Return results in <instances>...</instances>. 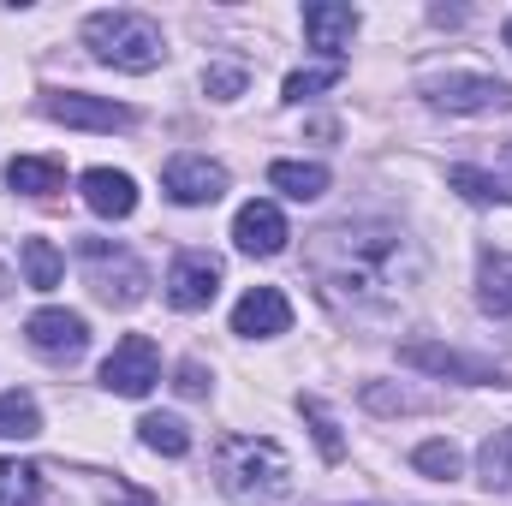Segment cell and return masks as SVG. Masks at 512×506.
Returning <instances> with one entry per match:
<instances>
[{
	"mask_svg": "<svg viewBox=\"0 0 512 506\" xmlns=\"http://www.w3.org/2000/svg\"><path fill=\"white\" fill-rule=\"evenodd\" d=\"M304 262H310L316 286L340 310H358V316H393L399 298H411L423 286V251L393 221L322 227V233H310Z\"/></svg>",
	"mask_w": 512,
	"mask_h": 506,
	"instance_id": "obj_1",
	"label": "cell"
},
{
	"mask_svg": "<svg viewBox=\"0 0 512 506\" xmlns=\"http://www.w3.org/2000/svg\"><path fill=\"white\" fill-rule=\"evenodd\" d=\"M215 471H221V489L239 506H268L292 489V459L268 435H227L215 447Z\"/></svg>",
	"mask_w": 512,
	"mask_h": 506,
	"instance_id": "obj_2",
	"label": "cell"
},
{
	"mask_svg": "<svg viewBox=\"0 0 512 506\" xmlns=\"http://www.w3.org/2000/svg\"><path fill=\"white\" fill-rule=\"evenodd\" d=\"M84 48H90L102 66H114V72H155L161 54H167L161 24L143 18V12H126V6L90 12V18H84Z\"/></svg>",
	"mask_w": 512,
	"mask_h": 506,
	"instance_id": "obj_3",
	"label": "cell"
},
{
	"mask_svg": "<svg viewBox=\"0 0 512 506\" xmlns=\"http://www.w3.org/2000/svg\"><path fill=\"white\" fill-rule=\"evenodd\" d=\"M78 256H84L90 292H96L102 304H120V310H126V304H137V298L149 292V268H143L131 251H120V245H108V239H84Z\"/></svg>",
	"mask_w": 512,
	"mask_h": 506,
	"instance_id": "obj_4",
	"label": "cell"
},
{
	"mask_svg": "<svg viewBox=\"0 0 512 506\" xmlns=\"http://www.w3.org/2000/svg\"><path fill=\"white\" fill-rule=\"evenodd\" d=\"M423 96L447 114H512V84L489 72H435L423 78Z\"/></svg>",
	"mask_w": 512,
	"mask_h": 506,
	"instance_id": "obj_5",
	"label": "cell"
},
{
	"mask_svg": "<svg viewBox=\"0 0 512 506\" xmlns=\"http://www.w3.org/2000/svg\"><path fill=\"white\" fill-rule=\"evenodd\" d=\"M42 114L54 126H78V131H131L137 114L126 102H108V96H84V90H54L42 96Z\"/></svg>",
	"mask_w": 512,
	"mask_h": 506,
	"instance_id": "obj_6",
	"label": "cell"
},
{
	"mask_svg": "<svg viewBox=\"0 0 512 506\" xmlns=\"http://www.w3.org/2000/svg\"><path fill=\"white\" fill-rule=\"evenodd\" d=\"M155 381H161V352L149 334H126L102 364V387H114L120 399H143Z\"/></svg>",
	"mask_w": 512,
	"mask_h": 506,
	"instance_id": "obj_7",
	"label": "cell"
},
{
	"mask_svg": "<svg viewBox=\"0 0 512 506\" xmlns=\"http://www.w3.org/2000/svg\"><path fill=\"white\" fill-rule=\"evenodd\" d=\"M161 191L185 209H203V203H221L227 197V167L209 161V155H173L161 167Z\"/></svg>",
	"mask_w": 512,
	"mask_h": 506,
	"instance_id": "obj_8",
	"label": "cell"
},
{
	"mask_svg": "<svg viewBox=\"0 0 512 506\" xmlns=\"http://www.w3.org/2000/svg\"><path fill=\"white\" fill-rule=\"evenodd\" d=\"M215 292H221V256L209 251L173 256V268H167V304L173 310H209Z\"/></svg>",
	"mask_w": 512,
	"mask_h": 506,
	"instance_id": "obj_9",
	"label": "cell"
},
{
	"mask_svg": "<svg viewBox=\"0 0 512 506\" xmlns=\"http://www.w3.org/2000/svg\"><path fill=\"white\" fill-rule=\"evenodd\" d=\"M286 328H292V304H286L280 286H251L233 304V334H245V340H274Z\"/></svg>",
	"mask_w": 512,
	"mask_h": 506,
	"instance_id": "obj_10",
	"label": "cell"
},
{
	"mask_svg": "<svg viewBox=\"0 0 512 506\" xmlns=\"http://www.w3.org/2000/svg\"><path fill=\"white\" fill-rule=\"evenodd\" d=\"M24 334H30V346H36L42 358H78V352L90 346V322H84L78 310H36V316L24 322Z\"/></svg>",
	"mask_w": 512,
	"mask_h": 506,
	"instance_id": "obj_11",
	"label": "cell"
},
{
	"mask_svg": "<svg viewBox=\"0 0 512 506\" xmlns=\"http://www.w3.org/2000/svg\"><path fill=\"white\" fill-rule=\"evenodd\" d=\"M399 364H411V370H429V376H441V381H495V364H483V358H465V352H453V346H435V340H411V346H399Z\"/></svg>",
	"mask_w": 512,
	"mask_h": 506,
	"instance_id": "obj_12",
	"label": "cell"
},
{
	"mask_svg": "<svg viewBox=\"0 0 512 506\" xmlns=\"http://www.w3.org/2000/svg\"><path fill=\"white\" fill-rule=\"evenodd\" d=\"M286 215L274 209V203H245L239 215H233V245L245 256H280L286 251Z\"/></svg>",
	"mask_w": 512,
	"mask_h": 506,
	"instance_id": "obj_13",
	"label": "cell"
},
{
	"mask_svg": "<svg viewBox=\"0 0 512 506\" xmlns=\"http://www.w3.org/2000/svg\"><path fill=\"white\" fill-rule=\"evenodd\" d=\"M304 36H310V48L340 60V48L358 36V12L340 6V0H316V6H304Z\"/></svg>",
	"mask_w": 512,
	"mask_h": 506,
	"instance_id": "obj_14",
	"label": "cell"
},
{
	"mask_svg": "<svg viewBox=\"0 0 512 506\" xmlns=\"http://www.w3.org/2000/svg\"><path fill=\"white\" fill-rule=\"evenodd\" d=\"M84 203H90L96 215H108V221H126L131 209H137V185H131V173L90 167V173H84Z\"/></svg>",
	"mask_w": 512,
	"mask_h": 506,
	"instance_id": "obj_15",
	"label": "cell"
},
{
	"mask_svg": "<svg viewBox=\"0 0 512 506\" xmlns=\"http://www.w3.org/2000/svg\"><path fill=\"white\" fill-rule=\"evenodd\" d=\"M477 304L489 316H512V251H483L477 268Z\"/></svg>",
	"mask_w": 512,
	"mask_h": 506,
	"instance_id": "obj_16",
	"label": "cell"
},
{
	"mask_svg": "<svg viewBox=\"0 0 512 506\" xmlns=\"http://www.w3.org/2000/svg\"><path fill=\"white\" fill-rule=\"evenodd\" d=\"M268 185L286 191L292 203H316V197L328 191V167H322V161H274V167H268Z\"/></svg>",
	"mask_w": 512,
	"mask_h": 506,
	"instance_id": "obj_17",
	"label": "cell"
},
{
	"mask_svg": "<svg viewBox=\"0 0 512 506\" xmlns=\"http://www.w3.org/2000/svg\"><path fill=\"white\" fill-rule=\"evenodd\" d=\"M6 185L24 191V197H48V191L66 185V167L60 161H42V155H12L6 161Z\"/></svg>",
	"mask_w": 512,
	"mask_h": 506,
	"instance_id": "obj_18",
	"label": "cell"
},
{
	"mask_svg": "<svg viewBox=\"0 0 512 506\" xmlns=\"http://www.w3.org/2000/svg\"><path fill=\"white\" fill-rule=\"evenodd\" d=\"M137 441H143L149 453H167V459H185V453H191V429H185L179 417H167V411H149V417L137 423Z\"/></svg>",
	"mask_w": 512,
	"mask_h": 506,
	"instance_id": "obj_19",
	"label": "cell"
},
{
	"mask_svg": "<svg viewBox=\"0 0 512 506\" xmlns=\"http://www.w3.org/2000/svg\"><path fill=\"white\" fill-rule=\"evenodd\" d=\"M30 435H42V411H36V399L30 393H0V441H30Z\"/></svg>",
	"mask_w": 512,
	"mask_h": 506,
	"instance_id": "obj_20",
	"label": "cell"
},
{
	"mask_svg": "<svg viewBox=\"0 0 512 506\" xmlns=\"http://www.w3.org/2000/svg\"><path fill=\"white\" fill-rule=\"evenodd\" d=\"M0 506H42V471L24 459H0Z\"/></svg>",
	"mask_w": 512,
	"mask_h": 506,
	"instance_id": "obj_21",
	"label": "cell"
},
{
	"mask_svg": "<svg viewBox=\"0 0 512 506\" xmlns=\"http://www.w3.org/2000/svg\"><path fill=\"white\" fill-rule=\"evenodd\" d=\"M447 185L465 197V203H512V185H501L495 173H483V167H453L447 173Z\"/></svg>",
	"mask_w": 512,
	"mask_h": 506,
	"instance_id": "obj_22",
	"label": "cell"
},
{
	"mask_svg": "<svg viewBox=\"0 0 512 506\" xmlns=\"http://www.w3.org/2000/svg\"><path fill=\"white\" fill-rule=\"evenodd\" d=\"M477 471H483V483H489V489H512V429H495V435L483 441Z\"/></svg>",
	"mask_w": 512,
	"mask_h": 506,
	"instance_id": "obj_23",
	"label": "cell"
},
{
	"mask_svg": "<svg viewBox=\"0 0 512 506\" xmlns=\"http://www.w3.org/2000/svg\"><path fill=\"white\" fill-rule=\"evenodd\" d=\"M411 465H417L423 477H435V483H453V477L465 471V453H459L453 441H423V447L411 453Z\"/></svg>",
	"mask_w": 512,
	"mask_h": 506,
	"instance_id": "obj_24",
	"label": "cell"
},
{
	"mask_svg": "<svg viewBox=\"0 0 512 506\" xmlns=\"http://www.w3.org/2000/svg\"><path fill=\"white\" fill-rule=\"evenodd\" d=\"M24 274H30L36 292H54L60 274H66V262H60V251H54L48 239H24Z\"/></svg>",
	"mask_w": 512,
	"mask_h": 506,
	"instance_id": "obj_25",
	"label": "cell"
},
{
	"mask_svg": "<svg viewBox=\"0 0 512 506\" xmlns=\"http://www.w3.org/2000/svg\"><path fill=\"white\" fill-rule=\"evenodd\" d=\"M340 78H346L340 60H328V66H298V72L280 84V96H286V102H304V96H316V90H334Z\"/></svg>",
	"mask_w": 512,
	"mask_h": 506,
	"instance_id": "obj_26",
	"label": "cell"
},
{
	"mask_svg": "<svg viewBox=\"0 0 512 506\" xmlns=\"http://www.w3.org/2000/svg\"><path fill=\"white\" fill-rule=\"evenodd\" d=\"M298 411H304V423L316 429L322 459H328V465H340V459H346V441H340V423L328 417V405H322V399H298Z\"/></svg>",
	"mask_w": 512,
	"mask_h": 506,
	"instance_id": "obj_27",
	"label": "cell"
},
{
	"mask_svg": "<svg viewBox=\"0 0 512 506\" xmlns=\"http://www.w3.org/2000/svg\"><path fill=\"white\" fill-rule=\"evenodd\" d=\"M364 405H370V411H429L435 399H423V393H405V387L393 393V387H382V381H370V387H364Z\"/></svg>",
	"mask_w": 512,
	"mask_h": 506,
	"instance_id": "obj_28",
	"label": "cell"
},
{
	"mask_svg": "<svg viewBox=\"0 0 512 506\" xmlns=\"http://www.w3.org/2000/svg\"><path fill=\"white\" fill-rule=\"evenodd\" d=\"M245 78H251L245 66H209V72H203V90H209L215 102H233V96H245Z\"/></svg>",
	"mask_w": 512,
	"mask_h": 506,
	"instance_id": "obj_29",
	"label": "cell"
},
{
	"mask_svg": "<svg viewBox=\"0 0 512 506\" xmlns=\"http://www.w3.org/2000/svg\"><path fill=\"white\" fill-rule=\"evenodd\" d=\"M179 393H185V399H203V393H209L203 364H179Z\"/></svg>",
	"mask_w": 512,
	"mask_h": 506,
	"instance_id": "obj_30",
	"label": "cell"
},
{
	"mask_svg": "<svg viewBox=\"0 0 512 506\" xmlns=\"http://www.w3.org/2000/svg\"><path fill=\"white\" fill-rule=\"evenodd\" d=\"M0 292H12V274H6V262H0Z\"/></svg>",
	"mask_w": 512,
	"mask_h": 506,
	"instance_id": "obj_31",
	"label": "cell"
},
{
	"mask_svg": "<svg viewBox=\"0 0 512 506\" xmlns=\"http://www.w3.org/2000/svg\"><path fill=\"white\" fill-rule=\"evenodd\" d=\"M501 36H507V48H512V18H507V30H501Z\"/></svg>",
	"mask_w": 512,
	"mask_h": 506,
	"instance_id": "obj_32",
	"label": "cell"
},
{
	"mask_svg": "<svg viewBox=\"0 0 512 506\" xmlns=\"http://www.w3.org/2000/svg\"><path fill=\"white\" fill-rule=\"evenodd\" d=\"M507 161H512V149H507Z\"/></svg>",
	"mask_w": 512,
	"mask_h": 506,
	"instance_id": "obj_33",
	"label": "cell"
}]
</instances>
